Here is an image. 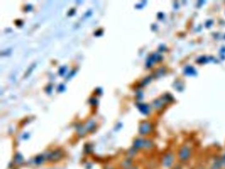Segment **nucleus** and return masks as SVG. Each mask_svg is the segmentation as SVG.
Returning a JSON list of instances; mask_svg holds the SVG:
<instances>
[{
    "label": "nucleus",
    "mask_w": 225,
    "mask_h": 169,
    "mask_svg": "<svg viewBox=\"0 0 225 169\" xmlns=\"http://www.w3.org/2000/svg\"><path fill=\"white\" fill-rule=\"evenodd\" d=\"M65 70V67H61V68H60V71H59L60 74L61 75V74H63V73H64Z\"/></svg>",
    "instance_id": "nucleus-2"
},
{
    "label": "nucleus",
    "mask_w": 225,
    "mask_h": 169,
    "mask_svg": "<svg viewBox=\"0 0 225 169\" xmlns=\"http://www.w3.org/2000/svg\"><path fill=\"white\" fill-rule=\"evenodd\" d=\"M59 90H60V91H61V90H63L64 89V85H63V84H60V85L59 86Z\"/></svg>",
    "instance_id": "nucleus-3"
},
{
    "label": "nucleus",
    "mask_w": 225,
    "mask_h": 169,
    "mask_svg": "<svg viewBox=\"0 0 225 169\" xmlns=\"http://www.w3.org/2000/svg\"><path fill=\"white\" fill-rule=\"evenodd\" d=\"M34 66H35V64H32V65H31V66H30V67H29V70H28L26 71V74H25V76H26V75H29V74H30V72H31V70H32V67H34Z\"/></svg>",
    "instance_id": "nucleus-1"
}]
</instances>
